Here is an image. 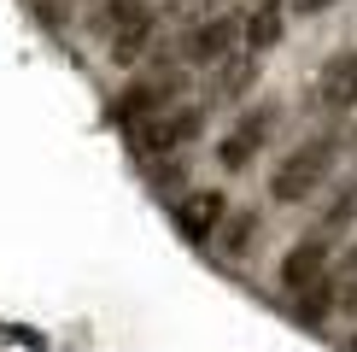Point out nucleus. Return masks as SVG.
Here are the masks:
<instances>
[{
    "label": "nucleus",
    "mask_w": 357,
    "mask_h": 352,
    "mask_svg": "<svg viewBox=\"0 0 357 352\" xmlns=\"http://www.w3.org/2000/svg\"><path fill=\"white\" fill-rule=\"evenodd\" d=\"M334 159H340V135H310V141H299V147H293V153L275 165L270 194H275L281 205L310 200V194H317V188L334 176Z\"/></svg>",
    "instance_id": "nucleus-1"
},
{
    "label": "nucleus",
    "mask_w": 357,
    "mask_h": 352,
    "mask_svg": "<svg viewBox=\"0 0 357 352\" xmlns=\"http://www.w3.org/2000/svg\"><path fill=\"white\" fill-rule=\"evenodd\" d=\"M281 288L310 300V293H334V276H328V235L310 229L305 241H293L281 253Z\"/></svg>",
    "instance_id": "nucleus-2"
},
{
    "label": "nucleus",
    "mask_w": 357,
    "mask_h": 352,
    "mask_svg": "<svg viewBox=\"0 0 357 352\" xmlns=\"http://www.w3.org/2000/svg\"><path fill=\"white\" fill-rule=\"evenodd\" d=\"M199 124H205L199 106H170V112L135 124V153L141 159H165V153H176V147H188L193 135H199Z\"/></svg>",
    "instance_id": "nucleus-3"
},
{
    "label": "nucleus",
    "mask_w": 357,
    "mask_h": 352,
    "mask_svg": "<svg viewBox=\"0 0 357 352\" xmlns=\"http://www.w3.org/2000/svg\"><path fill=\"white\" fill-rule=\"evenodd\" d=\"M234 47H246V18L217 12V18H205L199 29H188L182 59H188V65H217V59H229Z\"/></svg>",
    "instance_id": "nucleus-4"
},
{
    "label": "nucleus",
    "mask_w": 357,
    "mask_h": 352,
    "mask_svg": "<svg viewBox=\"0 0 357 352\" xmlns=\"http://www.w3.org/2000/svg\"><path fill=\"white\" fill-rule=\"evenodd\" d=\"M275 135V106H252L241 124L229 129V135L217 141V159H222V170H246L252 159L264 153V141Z\"/></svg>",
    "instance_id": "nucleus-5"
},
{
    "label": "nucleus",
    "mask_w": 357,
    "mask_h": 352,
    "mask_svg": "<svg viewBox=\"0 0 357 352\" xmlns=\"http://www.w3.org/2000/svg\"><path fill=\"white\" fill-rule=\"evenodd\" d=\"M170 94H176V77H170V71L129 82V88H123V100H117V124H129V129H135V124H146V117L170 112Z\"/></svg>",
    "instance_id": "nucleus-6"
},
{
    "label": "nucleus",
    "mask_w": 357,
    "mask_h": 352,
    "mask_svg": "<svg viewBox=\"0 0 357 352\" xmlns=\"http://www.w3.org/2000/svg\"><path fill=\"white\" fill-rule=\"evenodd\" d=\"M222 212H229V205H222L217 188H193V194L176 205V229H182L188 241H211L222 229Z\"/></svg>",
    "instance_id": "nucleus-7"
},
{
    "label": "nucleus",
    "mask_w": 357,
    "mask_h": 352,
    "mask_svg": "<svg viewBox=\"0 0 357 352\" xmlns=\"http://www.w3.org/2000/svg\"><path fill=\"white\" fill-rule=\"evenodd\" d=\"M317 100L328 112H351L357 106V53H334L317 77Z\"/></svg>",
    "instance_id": "nucleus-8"
},
{
    "label": "nucleus",
    "mask_w": 357,
    "mask_h": 352,
    "mask_svg": "<svg viewBox=\"0 0 357 352\" xmlns=\"http://www.w3.org/2000/svg\"><path fill=\"white\" fill-rule=\"evenodd\" d=\"M281 29H287V18H281V0H252V12H246V53H252V59L270 53L275 41H281Z\"/></svg>",
    "instance_id": "nucleus-9"
},
{
    "label": "nucleus",
    "mask_w": 357,
    "mask_h": 352,
    "mask_svg": "<svg viewBox=\"0 0 357 352\" xmlns=\"http://www.w3.org/2000/svg\"><path fill=\"white\" fill-rule=\"evenodd\" d=\"M351 217H357V176H351L346 188H340L334 200H328V212H322V223H317V235H340V229L351 223Z\"/></svg>",
    "instance_id": "nucleus-10"
},
{
    "label": "nucleus",
    "mask_w": 357,
    "mask_h": 352,
    "mask_svg": "<svg viewBox=\"0 0 357 352\" xmlns=\"http://www.w3.org/2000/svg\"><path fill=\"white\" fill-rule=\"evenodd\" d=\"M146 41H153V18H146V24H129V29H117L112 59H117V65H135V59L146 53Z\"/></svg>",
    "instance_id": "nucleus-11"
},
{
    "label": "nucleus",
    "mask_w": 357,
    "mask_h": 352,
    "mask_svg": "<svg viewBox=\"0 0 357 352\" xmlns=\"http://www.w3.org/2000/svg\"><path fill=\"white\" fill-rule=\"evenodd\" d=\"M334 305H340L346 317H357V247L346 253V264L334 270Z\"/></svg>",
    "instance_id": "nucleus-12"
},
{
    "label": "nucleus",
    "mask_w": 357,
    "mask_h": 352,
    "mask_svg": "<svg viewBox=\"0 0 357 352\" xmlns=\"http://www.w3.org/2000/svg\"><path fill=\"white\" fill-rule=\"evenodd\" d=\"M252 241H258V217L252 212H241V217L222 223V247H229V253H252Z\"/></svg>",
    "instance_id": "nucleus-13"
},
{
    "label": "nucleus",
    "mask_w": 357,
    "mask_h": 352,
    "mask_svg": "<svg viewBox=\"0 0 357 352\" xmlns=\"http://www.w3.org/2000/svg\"><path fill=\"white\" fill-rule=\"evenodd\" d=\"M146 6L153 0H112L106 18H112V29H129V24H146Z\"/></svg>",
    "instance_id": "nucleus-14"
},
{
    "label": "nucleus",
    "mask_w": 357,
    "mask_h": 352,
    "mask_svg": "<svg viewBox=\"0 0 357 352\" xmlns=\"http://www.w3.org/2000/svg\"><path fill=\"white\" fill-rule=\"evenodd\" d=\"M293 6H299V12H322V6H328V0H293Z\"/></svg>",
    "instance_id": "nucleus-15"
}]
</instances>
